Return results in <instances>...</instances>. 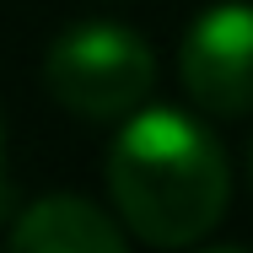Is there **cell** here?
Here are the masks:
<instances>
[{"instance_id":"6da1fadb","label":"cell","mask_w":253,"mask_h":253,"mask_svg":"<svg viewBox=\"0 0 253 253\" xmlns=\"http://www.w3.org/2000/svg\"><path fill=\"white\" fill-rule=\"evenodd\" d=\"M108 194L140 243L189 248L226 215V151L200 119L178 108L129 113V124L108 146Z\"/></svg>"},{"instance_id":"7a4b0ae2","label":"cell","mask_w":253,"mask_h":253,"mask_svg":"<svg viewBox=\"0 0 253 253\" xmlns=\"http://www.w3.org/2000/svg\"><path fill=\"white\" fill-rule=\"evenodd\" d=\"M43 81L54 102H65L81 119H129L156 81V59L129 27L81 22L49 43Z\"/></svg>"},{"instance_id":"3957f363","label":"cell","mask_w":253,"mask_h":253,"mask_svg":"<svg viewBox=\"0 0 253 253\" xmlns=\"http://www.w3.org/2000/svg\"><path fill=\"white\" fill-rule=\"evenodd\" d=\"M178 76L200 108L248 113L253 108V5L205 11L178 49Z\"/></svg>"},{"instance_id":"277c9868","label":"cell","mask_w":253,"mask_h":253,"mask_svg":"<svg viewBox=\"0 0 253 253\" xmlns=\"http://www.w3.org/2000/svg\"><path fill=\"white\" fill-rule=\"evenodd\" d=\"M11 248L16 253H124V226L92 200L49 194V200L16 210Z\"/></svg>"},{"instance_id":"5b68a950","label":"cell","mask_w":253,"mask_h":253,"mask_svg":"<svg viewBox=\"0 0 253 253\" xmlns=\"http://www.w3.org/2000/svg\"><path fill=\"white\" fill-rule=\"evenodd\" d=\"M0 151H5V140H0ZM0 210H5V178H0Z\"/></svg>"},{"instance_id":"8992f818","label":"cell","mask_w":253,"mask_h":253,"mask_svg":"<svg viewBox=\"0 0 253 253\" xmlns=\"http://www.w3.org/2000/svg\"><path fill=\"white\" fill-rule=\"evenodd\" d=\"M248 167H253V162H248Z\"/></svg>"}]
</instances>
